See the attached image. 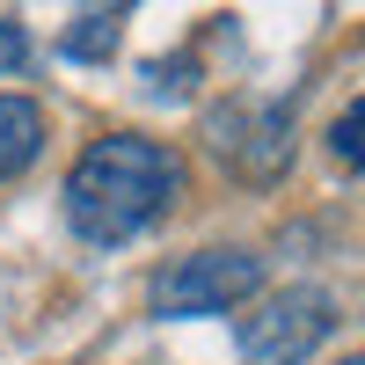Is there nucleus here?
Wrapping results in <instances>:
<instances>
[{
  "label": "nucleus",
  "mask_w": 365,
  "mask_h": 365,
  "mask_svg": "<svg viewBox=\"0 0 365 365\" xmlns=\"http://www.w3.org/2000/svg\"><path fill=\"white\" fill-rule=\"evenodd\" d=\"M175 197H182V161L161 139H139V132L96 139L66 175V220L96 249L139 241L146 227H161L175 212Z\"/></svg>",
  "instance_id": "1"
},
{
  "label": "nucleus",
  "mask_w": 365,
  "mask_h": 365,
  "mask_svg": "<svg viewBox=\"0 0 365 365\" xmlns=\"http://www.w3.org/2000/svg\"><path fill=\"white\" fill-rule=\"evenodd\" d=\"M329 329H336V299L322 285H285L256 299V314H241V358L249 365H299L307 351L329 344Z\"/></svg>",
  "instance_id": "2"
},
{
  "label": "nucleus",
  "mask_w": 365,
  "mask_h": 365,
  "mask_svg": "<svg viewBox=\"0 0 365 365\" xmlns=\"http://www.w3.org/2000/svg\"><path fill=\"white\" fill-rule=\"evenodd\" d=\"M256 285H263V256H249V249H197V256L168 263L161 278H154V314H168V322L227 314Z\"/></svg>",
  "instance_id": "3"
},
{
  "label": "nucleus",
  "mask_w": 365,
  "mask_h": 365,
  "mask_svg": "<svg viewBox=\"0 0 365 365\" xmlns=\"http://www.w3.org/2000/svg\"><path fill=\"white\" fill-rule=\"evenodd\" d=\"M205 146L220 154L241 182H270L292 168V103H270V96H241L227 110H212Z\"/></svg>",
  "instance_id": "4"
},
{
  "label": "nucleus",
  "mask_w": 365,
  "mask_h": 365,
  "mask_svg": "<svg viewBox=\"0 0 365 365\" xmlns=\"http://www.w3.org/2000/svg\"><path fill=\"white\" fill-rule=\"evenodd\" d=\"M44 154V110L29 96H0V182Z\"/></svg>",
  "instance_id": "5"
},
{
  "label": "nucleus",
  "mask_w": 365,
  "mask_h": 365,
  "mask_svg": "<svg viewBox=\"0 0 365 365\" xmlns=\"http://www.w3.org/2000/svg\"><path fill=\"white\" fill-rule=\"evenodd\" d=\"M117 37H125V8H88V15H73L66 37H58V51L66 58H110Z\"/></svg>",
  "instance_id": "6"
},
{
  "label": "nucleus",
  "mask_w": 365,
  "mask_h": 365,
  "mask_svg": "<svg viewBox=\"0 0 365 365\" xmlns=\"http://www.w3.org/2000/svg\"><path fill=\"white\" fill-rule=\"evenodd\" d=\"M329 146H336V161H344V168H358V175H365V96L336 117V125H329Z\"/></svg>",
  "instance_id": "7"
},
{
  "label": "nucleus",
  "mask_w": 365,
  "mask_h": 365,
  "mask_svg": "<svg viewBox=\"0 0 365 365\" xmlns=\"http://www.w3.org/2000/svg\"><path fill=\"white\" fill-rule=\"evenodd\" d=\"M190 58H154V66H146V96L154 103H168V96H190Z\"/></svg>",
  "instance_id": "8"
},
{
  "label": "nucleus",
  "mask_w": 365,
  "mask_h": 365,
  "mask_svg": "<svg viewBox=\"0 0 365 365\" xmlns=\"http://www.w3.org/2000/svg\"><path fill=\"white\" fill-rule=\"evenodd\" d=\"M29 66V37H22V22H0V73H22Z\"/></svg>",
  "instance_id": "9"
},
{
  "label": "nucleus",
  "mask_w": 365,
  "mask_h": 365,
  "mask_svg": "<svg viewBox=\"0 0 365 365\" xmlns=\"http://www.w3.org/2000/svg\"><path fill=\"white\" fill-rule=\"evenodd\" d=\"M336 365H365V358H336Z\"/></svg>",
  "instance_id": "10"
}]
</instances>
